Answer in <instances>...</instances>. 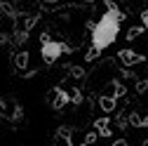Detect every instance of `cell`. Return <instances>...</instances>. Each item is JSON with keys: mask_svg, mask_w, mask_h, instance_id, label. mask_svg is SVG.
I'll list each match as a JSON object with an SVG mask.
<instances>
[{"mask_svg": "<svg viewBox=\"0 0 148 146\" xmlns=\"http://www.w3.org/2000/svg\"><path fill=\"white\" fill-rule=\"evenodd\" d=\"M120 19L122 14L115 5H108V10L101 14V19L94 24V28H92V52L87 59H97V54L108 50L110 45H113L118 40V33H120Z\"/></svg>", "mask_w": 148, "mask_h": 146, "instance_id": "obj_1", "label": "cell"}, {"mask_svg": "<svg viewBox=\"0 0 148 146\" xmlns=\"http://www.w3.org/2000/svg\"><path fill=\"white\" fill-rule=\"evenodd\" d=\"M66 52H71V47L61 40H45L42 47H40V57L45 64H54L59 57H64Z\"/></svg>", "mask_w": 148, "mask_h": 146, "instance_id": "obj_2", "label": "cell"}, {"mask_svg": "<svg viewBox=\"0 0 148 146\" xmlns=\"http://www.w3.org/2000/svg\"><path fill=\"white\" fill-rule=\"evenodd\" d=\"M118 57H120V61H122V64H127V66H132V64H139V61H141L139 54H136V52H129V50H127V52L122 50Z\"/></svg>", "mask_w": 148, "mask_h": 146, "instance_id": "obj_3", "label": "cell"}, {"mask_svg": "<svg viewBox=\"0 0 148 146\" xmlns=\"http://www.w3.org/2000/svg\"><path fill=\"white\" fill-rule=\"evenodd\" d=\"M97 130H99V134H108V120H99Z\"/></svg>", "mask_w": 148, "mask_h": 146, "instance_id": "obj_4", "label": "cell"}, {"mask_svg": "<svg viewBox=\"0 0 148 146\" xmlns=\"http://www.w3.org/2000/svg\"><path fill=\"white\" fill-rule=\"evenodd\" d=\"M26 61H28V54H24V52H21V54H16V66H19V68H24Z\"/></svg>", "mask_w": 148, "mask_h": 146, "instance_id": "obj_5", "label": "cell"}, {"mask_svg": "<svg viewBox=\"0 0 148 146\" xmlns=\"http://www.w3.org/2000/svg\"><path fill=\"white\" fill-rule=\"evenodd\" d=\"M101 106L106 108V111H110V108H113V99L110 97H101Z\"/></svg>", "mask_w": 148, "mask_h": 146, "instance_id": "obj_6", "label": "cell"}, {"mask_svg": "<svg viewBox=\"0 0 148 146\" xmlns=\"http://www.w3.org/2000/svg\"><path fill=\"white\" fill-rule=\"evenodd\" d=\"M141 26H143V28H148V10H143V12H141Z\"/></svg>", "mask_w": 148, "mask_h": 146, "instance_id": "obj_7", "label": "cell"}, {"mask_svg": "<svg viewBox=\"0 0 148 146\" xmlns=\"http://www.w3.org/2000/svg\"><path fill=\"white\" fill-rule=\"evenodd\" d=\"M143 146H148V141H146V144H143Z\"/></svg>", "mask_w": 148, "mask_h": 146, "instance_id": "obj_8", "label": "cell"}]
</instances>
